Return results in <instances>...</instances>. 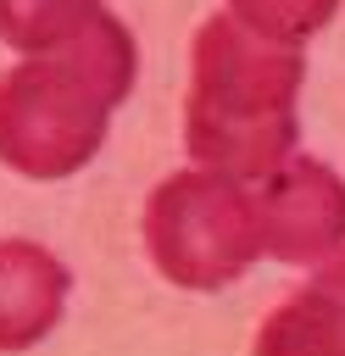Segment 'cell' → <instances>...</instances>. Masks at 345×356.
I'll use <instances>...</instances> for the list:
<instances>
[{"label":"cell","mask_w":345,"mask_h":356,"mask_svg":"<svg viewBox=\"0 0 345 356\" xmlns=\"http://www.w3.org/2000/svg\"><path fill=\"white\" fill-rule=\"evenodd\" d=\"M295 89L300 44L267 39L234 11H217L195 33L184 100V145L200 172L234 184L273 178L295 145Z\"/></svg>","instance_id":"6da1fadb"},{"label":"cell","mask_w":345,"mask_h":356,"mask_svg":"<svg viewBox=\"0 0 345 356\" xmlns=\"http://www.w3.org/2000/svg\"><path fill=\"white\" fill-rule=\"evenodd\" d=\"M67 267L33 239H0V350H22L56 328Z\"/></svg>","instance_id":"8992f818"},{"label":"cell","mask_w":345,"mask_h":356,"mask_svg":"<svg viewBox=\"0 0 345 356\" xmlns=\"http://www.w3.org/2000/svg\"><path fill=\"white\" fill-rule=\"evenodd\" d=\"M334 6L339 0H228V11L245 28H256L267 39H284V44H300L306 33H317L334 17Z\"/></svg>","instance_id":"ba28073f"},{"label":"cell","mask_w":345,"mask_h":356,"mask_svg":"<svg viewBox=\"0 0 345 356\" xmlns=\"http://www.w3.org/2000/svg\"><path fill=\"white\" fill-rule=\"evenodd\" d=\"M256 356H345V256L312 267V278L262 323Z\"/></svg>","instance_id":"5b68a950"},{"label":"cell","mask_w":345,"mask_h":356,"mask_svg":"<svg viewBox=\"0 0 345 356\" xmlns=\"http://www.w3.org/2000/svg\"><path fill=\"white\" fill-rule=\"evenodd\" d=\"M134 83V39L100 11L78 39L28 56L0 78V161L22 178L78 172L100 139L111 106Z\"/></svg>","instance_id":"7a4b0ae2"},{"label":"cell","mask_w":345,"mask_h":356,"mask_svg":"<svg viewBox=\"0 0 345 356\" xmlns=\"http://www.w3.org/2000/svg\"><path fill=\"white\" fill-rule=\"evenodd\" d=\"M145 250L172 284L223 289L256 256H267L256 184H234L217 172H172L145 200Z\"/></svg>","instance_id":"3957f363"},{"label":"cell","mask_w":345,"mask_h":356,"mask_svg":"<svg viewBox=\"0 0 345 356\" xmlns=\"http://www.w3.org/2000/svg\"><path fill=\"white\" fill-rule=\"evenodd\" d=\"M100 11V0H0V39L22 56H39L78 39Z\"/></svg>","instance_id":"52a82bcc"},{"label":"cell","mask_w":345,"mask_h":356,"mask_svg":"<svg viewBox=\"0 0 345 356\" xmlns=\"http://www.w3.org/2000/svg\"><path fill=\"white\" fill-rule=\"evenodd\" d=\"M256 206H262V239L267 256L306 267V261H328L345 239V184L306 156H289L273 178L256 184Z\"/></svg>","instance_id":"277c9868"}]
</instances>
